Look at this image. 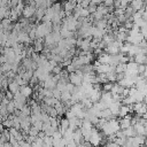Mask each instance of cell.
I'll list each match as a JSON object with an SVG mask.
<instances>
[{"mask_svg": "<svg viewBox=\"0 0 147 147\" xmlns=\"http://www.w3.org/2000/svg\"><path fill=\"white\" fill-rule=\"evenodd\" d=\"M102 3L106 6V7H113V3H114V0H103Z\"/></svg>", "mask_w": 147, "mask_h": 147, "instance_id": "43", "label": "cell"}, {"mask_svg": "<svg viewBox=\"0 0 147 147\" xmlns=\"http://www.w3.org/2000/svg\"><path fill=\"white\" fill-rule=\"evenodd\" d=\"M28 34H29L30 40H36V26H33V28L28 32Z\"/></svg>", "mask_w": 147, "mask_h": 147, "instance_id": "35", "label": "cell"}, {"mask_svg": "<svg viewBox=\"0 0 147 147\" xmlns=\"http://www.w3.org/2000/svg\"><path fill=\"white\" fill-rule=\"evenodd\" d=\"M0 136H1V133H0Z\"/></svg>", "mask_w": 147, "mask_h": 147, "instance_id": "49", "label": "cell"}, {"mask_svg": "<svg viewBox=\"0 0 147 147\" xmlns=\"http://www.w3.org/2000/svg\"><path fill=\"white\" fill-rule=\"evenodd\" d=\"M144 6H145V1H142V0H132L130 2V7L133 9V11L140 10Z\"/></svg>", "mask_w": 147, "mask_h": 147, "instance_id": "14", "label": "cell"}, {"mask_svg": "<svg viewBox=\"0 0 147 147\" xmlns=\"http://www.w3.org/2000/svg\"><path fill=\"white\" fill-rule=\"evenodd\" d=\"M52 138H53V139H56V140H59V139H61V138H62V133L59 131V129L54 131V133L52 134Z\"/></svg>", "mask_w": 147, "mask_h": 147, "instance_id": "38", "label": "cell"}, {"mask_svg": "<svg viewBox=\"0 0 147 147\" xmlns=\"http://www.w3.org/2000/svg\"><path fill=\"white\" fill-rule=\"evenodd\" d=\"M34 13H36V6H33V5L24 6V8H23V10H22V15H23V17L26 18V20L31 18V17L34 15Z\"/></svg>", "mask_w": 147, "mask_h": 147, "instance_id": "7", "label": "cell"}, {"mask_svg": "<svg viewBox=\"0 0 147 147\" xmlns=\"http://www.w3.org/2000/svg\"><path fill=\"white\" fill-rule=\"evenodd\" d=\"M65 68H67V72H69V74H71V72H75V71L77 70V69H76V68H75V67H74L71 63H70L69 65H67Z\"/></svg>", "mask_w": 147, "mask_h": 147, "instance_id": "42", "label": "cell"}, {"mask_svg": "<svg viewBox=\"0 0 147 147\" xmlns=\"http://www.w3.org/2000/svg\"><path fill=\"white\" fill-rule=\"evenodd\" d=\"M52 72H53L54 75H60V74L62 72V65H60V64H56L55 67H53V69H52Z\"/></svg>", "mask_w": 147, "mask_h": 147, "instance_id": "34", "label": "cell"}, {"mask_svg": "<svg viewBox=\"0 0 147 147\" xmlns=\"http://www.w3.org/2000/svg\"><path fill=\"white\" fill-rule=\"evenodd\" d=\"M68 127H69V121H68L67 118L63 117V118L59 119V129H60L59 131H60L62 134H63V132H64Z\"/></svg>", "mask_w": 147, "mask_h": 147, "instance_id": "18", "label": "cell"}, {"mask_svg": "<svg viewBox=\"0 0 147 147\" xmlns=\"http://www.w3.org/2000/svg\"><path fill=\"white\" fill-rule=\"evenodd\" d=\"M76 146H77V144H76L74 140L68 141V142H67V145H65V147H76Z\"/></svg>", "mask_w": 147, "mask_h": 147, "instance_id": "46", "label": "cell"}, {"mask_svg": "<svg viewBox=\"0 0 147 147\" xmlns=\"http://www.w3.org/2000/svg\"><path fill=\"white\" fill-rule=\"evenodd\" d=\"M121 105H122L121 101H114V102H111V103L108 106V109L110 110V113H111V115H113L114 117L118 116V110H119Z\"/></svg>", "mask_w": 147, "mask_h": 147, "instance_id": "11", "label": "cell"}, {"mask_svg": "<svg viewBox=\"0 0 147 147\" xmlns=\"http://www.w3.org/2000/svg\"><path fill=\"white\" fill-rule=\"evenodd\" d=\"M26 98H24L20 92H17V93H15L14 94V96H13V101H14V105H15V108L16 109H21L24 105H26Z\"/></svg>", "mask_w": 147, "mask_h": 147, "instance_id": "4", "label": "cell"}, {"mask_svg": "<svg viewBox=\"0 0 147 147\" xmlns=\"http://www.w3.org/2000/svg\"><path fill=\"white\" fill-rule=\"evenodd\" d=\"M32 126L36 127L38 131H41V127H42V122L41 121H36L32 123Z\"/></svg>", "mask_w": 147, "mask_h": 147, "instance_id": "36", "label": "cell"}, {"mask_svg": "<svg viewBox=\"0 0 147 147\" xmlns=\"http://www.w3.org/2000/svg\"><path fill=\"white\" fill-rule=\"evenodd\" d=\"M96 29H100V30H106L108 28V23H107V20L106 18H102V20H99V21H95V25H94Z\"/></svg>", "mask_w": 147, "mask_h": 147, "instance_id": "21", "label": "cell"}, {"mask_svg": "<svg viewBox=\"0 0 147 147\" xmlns=\"http://www.w3.org/2000/svg\"><path fill=\"white\" fill-rule=\"evenodd\" d=\"M7 90L9 91V92H11L13 94H15V93H17V92H20V85L13 79V80H9V83H8V87H7Z\"/></svg>", "mask_w": 147, "mask_h": 147, "instance_id": "15", "label": "cell"}, {"mask_svg": "<svg viewBox=\"0 0 147 147\" xmlns=\"http://www.w3.org/2000/svg\"><path fill=\"white\" fill-rule=\"evenodd\" d=\"M74 88H75V86H74L71 83H67V84H65V90H64V91H67V92H69V93H72Z\"/></svg>", "mask_w": 147, "mask_h": 147, "instance_id": "40", "label": "cell"}, {"mask_svg": "<svg viewBox=\"0 0 147 147\" xmlns=\"http://www.w3.org/2000/svg\"><path fill=\"white\" fill-rule=\"evenodd\" d=\"M52 22H41L36 26V39H44L48 33L52 32Z\"/></svg>", "mask_w": 147, "mask_h": 147, "instance_id": "2", "label": "cell"}, {"mask_svg": "<svg viewBox=\"0 0 147 147\" xmlns=\"http://www.w3.org/2000/svg\"><path fill=\"white\" fill-rule=\"evenodd\" d=\"M38 133H39V131L36 127L30 126V129L28 131V136H30V137H38Z\"/></svg>", "mask_w": 147, "mask_h": 147, "instance_id": "33", "label": "cell"}, {"mask_svg": "<svg viewBox=\"0 0 147 147\" xmlns=\"http://www.w3.org/2000/svg\"><path fill=\"white\" fill-rule=\"evenodd\" d=\"M132 127H133L136 134H138V136H144V137L146 136V126L142 125L141 123L137 122V123H134V124L132 125Z\"/></svg>", "mask_w": 147, "mask_h": 147, "instance_id": "12", "label": "cell"}, {"mask_svg": "<svg viewBox=\"0 0 147 147\" xmlns=\"http://www.w3.org/2000/svg\"><path fill=\"white\" fill-rule=\"evenodd\" d=\"M133 62L137 64H145L146 63V55L144 54H137L133 56Z\"/></svg>", "mask_w": 147, "mask_h": 147, "instance_id": "22", "label": "cell"}, {"mask_svg": "<svg viewBox=\"0 0 147 147\" xmlns=\"http://www.w3.org/2000/svg\"><path fill=\"white\" fill-rule=\"evenodd\" d=\"M49 125H51L53 129L57 130V129H59V119H57L56 117H49Z\"/></svg>", "mask_w": 147, "mask_h": 147, "instance_id": "30", "label": "cell"}, {"mask_svg": "<svg viewBox=\"0 0 147 147\" xmlns=\"http://www.w3.org/2000/svg\"><path fill=\"white\" fill-rule=\"evenodd\" d=\"M100 100H101V101H103L107 106H109L111 102H114V100H113V96H111L110 92H102V93H101V98H100Z\"/></svg>", "mask_w": 147, "mask_h": 147, "instance_id": "16", "label": "cell"}, {"mask_svg": "<svg viewBox=\"0 0 147 147\" xmlns=\"http://www.w3.org/2000/svg\"><path fill=\"white\" fill-rule=\"evenodd\" d=\"M131 111H132V110H131V107H130V106H124V105H121L119 110H118V116L122 118V117H124V116L129 115Z\"/></svg>", "mask_w": 147, "mask_h": 147, "instance_id": "17", "label": "cell"}, {"mask_svg": "<svg viewBox=\"0 0 147 147\" xmlns=\"http://www.w3.org/2000/svg\"><path fill=\"white\" fill-rule=\"evenodd\" d=\"M31 147H44V144H42V139L39 138V137H36L34 140L30 144Z\"/></svg>", "mask_w": 147, "mask_h": 147, "instance_id": "27", "label": "cell"}, {"mask_svg": "<svg viewBox=\"0 0 147 147\" xmlns=\"http://www.w3.org/2000/svg\"><path fill=\"white\" fill-rule=\"evenodd\" d=\"M123 91H124V87H122L117 83H114L113 84V87H111V90L109 92H110V94H119V95H122Z\"/></svg>", "mask_w": 147, "mask_h": 147, "instance_id": "20", "label": "cell"}, {"mask_svg": "<svg viewBox=\"0 0 147 147\" xmlns=\"http://www.w3.org/2000/svg\"><path fill=\"white\" fill-rule=\"evenodd\" d=\"M0 68H1V71H2V74L5 72H8V71H10L11 70V64L10 63H8V62H6V63H3V64H1L0 65Z\"/></svg>", "mask_w": 147, "mask_h": 147, "instance_id": "31", "label": "cell"}, {"mask_svg": "<svg viewBox=\"0 0 147 147\" xmlns=\"http://www.w3.org/2000/svg\"><path fill=\"white\" fill-rule=\"evenodd\" d=\"M86 9L88 10V13H90V15H91V14H93V13L96 10V6H95V5H93V3H90V5H88V7H87Z\"/></svg>", "mask_w": 147, "mask_h": 147, "instance_id": "39", "label": "cell"}, {"mask_svg": "<svg viewBox=\"0 0 147 147\" xmlns=\"http://www.w3.org/2000/svg\"><path fill=\"white\" fill-rule=\"evenodd\" d=\"M2 125L3 127L6 129H9V127H13V121H11V115L9 117H6L3 121H2Z\"/></svg>", "mask_w": 147, "mask_h": 147, "instance_id": "28", "label": "cell"}, {"mask_svg": "<svg viewBox=\"0 0 147 147\" xmlns=\"http://www.w3.org/2000/svg\"><path fill=\"white\" fill-rule=\"evenodd\" d=\"M0 147H5V146H3V144H2V142H0Z\"/></svg>", "mask_w": 147, "mask_h": 147, "instance_id": "48", "label": "cell"}, {"mask_svg": "<svg viewBox=\"0 0 147 147\" xmlns=\"http://www.w3.org/2000/svg\"><path fill=\"white\" fill-rule=\"evenodd\" d=\"M68 80H69V83H71L74 86H80L82 83H83V72L78 69V70H76L75 72L69 74Z\"/></svg>", "mask_w": 147, "mask_h": 147, "instance_id": "3", "label": "cell"}, {"mask_svg": "<svg viewBox=\"0 0 147 147\" xmlns=\"http://www.w3.org/2000/svg\"><path fill=\"white\" fill-rule=\"evenodd\" d=\"M20 93L24 96V98H30L33 94V88L30 85H24V86H20Z\"/></svg>", "mask_w": 147, "mask_h": 147, "instance_id": "10", "label": "cell"}, {"mask_svg": "<svg viewBox=\"0 0 147 147\" xmlns=\"http://www.w3.org/2000/svg\"><path fill=\"white\" fill-rule=\"evenodd\" d=\"M122 131H123V133H124V137H125V138H132V137L137 136V134H136V132H134V130H133V127H132V125H131L130 127L125 129V130H122Z\"/></svg>", "mask_w": 147, "mask_h": 147, "instance_id": "24", "label": "cell"}, {"mask_svg": "<svg viewBox=\"0 0 147 147\" xmlns=\"http://www.w3.org/2000/svg\"><path fill=\"white\" fill-rule=\"evenodd\" d=\"M13 96H14V94L7 90V91H6V95H5V98H6V99H8V100L10 101V100H13Z\"/></svg>", "mask_w": 147, "mask_h": 147, "instance_id": "44", "label": "cell"}, {"mask_svg": "<svg viewBox=\"0 0 147 147\" xmlns=\"http://www.w3.org/2000/svg\"><path fill=\"white\" fill-rule=\"evenodd\" d=\"M101 130L103 132V134L106 137H109V136H113L115 134L118 130H119V125H118V121L115 119V118H111V119H108L103 123V125L101 126Z\"/></svg>", "mask_w": 147, "mask_h": 147, "instance_id": "1", "label": "cell"}, {"mask_svg": "<svg viewBox=\"0 0 147 147\" xmlns=\"http://www.w3.org/2000/svg\"><path fill=\"white\" fill-rule=\"evenodd\" d=\"M33 52L34 53H40L44 51V44H42V39H36L34 45H33Z\"/></svg>", "mask_w": 147, "mask_h": 147, "instance_id": "19", "label": "cell"}, {"mask_svg": "<svg viewBox=\"0 0 147 147\" xmlns=\"http://www.w3.org/2000/svg\"><path fill=\"white\" fill-rule=\"evenodd\" d=\"M113 84H114V83L107 82V83L102 84V86H101V90H102L103 92H109V91L111 90V87H113Z\"/></svg>", "mask_w": 147, "mask_h": 147, "instance_id": "32", "label": "cell"}, {"mask_svg": "<svg viewBox=\"0 0 147 147\" xmlns=\"http://www.w3.org/2000/svg\"><path fill=\"white\" fill-rule=\"evenodd\" d=\"M2 31V25H1V23H0V32Z\"/></svg>", "mask_w": 147, "mask_h": 147, "instance_id": "47", "label": "cell"}, {"mask_svg": "<svg viewBox=\"0 0 147 147\" xmlns=\"http://www.w3.org/2000/svg\"><path fill=\"white\" fill-rule=\"evenodd\" d=\"M20 113L24 116V117H28V116H30L31 115V108H30V106H28V105H24L21 109H20Z\"/></svg>", "mask_w": 147, "mask_h": 147, "instance_id": "25", "label": "cell"}, {"mask_svg": "<svg viewBox=\"0 0 147 147\" xmlns=\"http://www.w3.org/2000/svg\"><path fill=\"white\" fill-rule=\"evenodd\" d=\"M6 108H7V113H8V114H14V111L16 110V108H15V105H14V101H13V100H11V101H9V102L7 103Z\"/></svg>", "mask_w": 147, "mask_h": 147, "instance_id": "29", "label": "cell"}, {"mask_svg": "<svg viewBox=\"0 0 147 147\" xmlns=\"http://www.w3.org/2000/svg\"><path fill=\"white\" fill-rule=\"evenodd\" d=\"M126 69V63H118L115 65V74H124Z\"/></svg>", "mask_w": 147, "mask_h": 147, "instance_id": "26", "label": "cell"}, {"mask_svg": "<svg viewBox=\"0 0 147 147\" xmlns=\"http://www.w3.org/2000/svg\"><path fill=\"white\" fill-rule=\"evenodd\" d=\"M18 147H31V145L26 140H21L18 141Z\"/></svg>", "mask_w": 147, "mask_h": 147, "instance_id": "41", "label": "cell"}, {"mask_svg": "<svg viewBox=\"0 0 147 147\" xmlns=\"http://www.w3.org/2000/svg\"><path fill=\"white\" fill-rule=\"evenodd\" d=\"M17 41H18L20 44H25V45H29V44L31 42V40H30V38H29V34H28L26 32H24L23 30L17 33Z\"/></svg>", "mask_w": 147, "mask_h": 147, "instance_id": "9", "label": "cell"}, {"mask_svg": "<svg viewBox=\"0 0 147 147\" xmlns=\"http://www.w3.org/2000/svg\"><path fill=\"white\" fill-rule=\"evenodd\" d=\"M131 119H132V116H130V115H126V116L122 117V118L118 121L119 130H125V129L130 127V126H131Z\"/></svg>", "mask_w": 147, "mask_h": 147, "instance_id": "8", "label": "cell"}, {"mask_svg": "<svg viewBox=\"0 0 147 147\" xmlns=\"http://www.w3.org/2000/svg\"><path fill=\"white\" fill-rule=\"evenodd\" d=\"M76 5H77V0H67V1L64 2V6H63L64 9H63V11H64L65 16L72 15V11H74Z\"/></svg>", "mask_w": 147, "mask_h": 147, "instance_id": "6", "label": "cell"}, {"mask_svg": "<svg viewBox=\"0 0 147 147\" xmlns=\"http://www.w3.org/2000/svg\"><path fill=\"white\" fill-rule=\"evenodd\" d=\"M101 134L98 132V130L93 126L92 127V131H91V136H90V140L88 142L92 145V146H99L100 145V141H101Z\"/></svg>", "mask_w": 147, "mask_h": 147, "instance_id": "5", "label": "cell"}, {"mask_svg": "<svg viewBox=\"0 0 147 147\" xmlns=\"http://www.w3.org/2000/svg\"><path fill=\"white\" fill-rule=\"evenodd\" d=\"M65 145H67L65 139H64V138H61L60 141H59V146H57V147H65Z\"/></svg>", "mask_w": 147, "mask_h": 147, "instance_id": "45", "label": "cell"}, {"mask_svg": "<svg viewBox=\"0 0 147 147\" xmlns=\"http://www.w3.org/2000/svg\"><path fill=\"white\" fill-rule=\"evenodd\" d=\"M57 101H60V100H57V99H55L53 96H51V98H44L42 99V103H45L46 106H49V107H54Z\"/></svg>", "mask_w": 147, "mask_h": 147, "instance_id": "23", "label": "cell"}, {"mask_svg": "<svg viewBox=\"0 0 147 147\" xmlns=\"http://www.w3.org/2000/svg\"><path fill=\"white\" fill-rule=\"evenodd\" d=\"M98 62L101 64H110L111 62V55L107 54V53H101L98 57Z\"/></svg>", "mask_w": 147, "mask_h": 147, "instance_id": "13", "label": "cell"}, {"mask_svg": "<svg viewBox=\"0 0 147 147\" xmlns=\"http://www.w3.org/2000/svg\"><path fill=\"white\" fill-rule=\"evenodd\" d=\"M137 71H138V75H141V74L146 72V64H138Z\"/></svg>", "mask_w": 147, "mask_h": 147, "instance_id": "37", "label": "cell"}]
</instances>
